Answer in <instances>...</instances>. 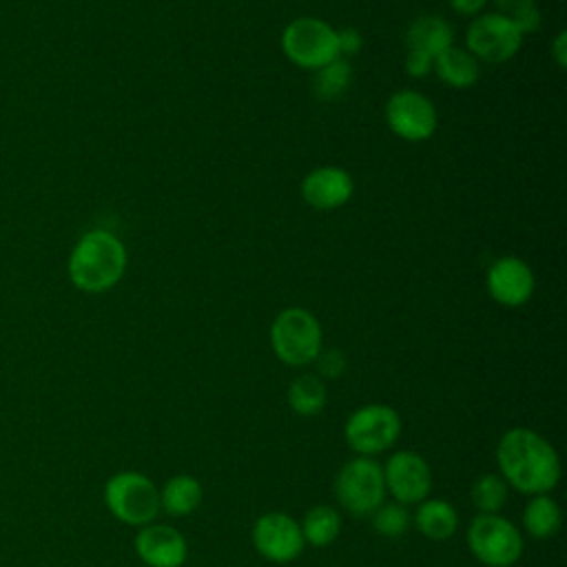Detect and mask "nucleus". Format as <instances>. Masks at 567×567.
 I'll use <instances>...</instances> for the list:
<instances>
[{"label":"nucleus","instance_id":"nucleus-1","mask_svg":"<svg viewBox=\"0 0 567 567\" xmlns=\"http://www.w3.org/2000/svg\"><path fill=\"white\" fill-rule=\"evenodd\" d=\"M496 465L503 481L525 496L549 494L563 476L556 447L529 427H509L501 434Z\"/></svg>","mask_w":567,"mask_h":567},{"label":"nucleus","instance_id":"nucleus-2","mask_svg":"<svg viewBox=\"0 0 567 567\" xmlns=\"http://www.w3.org/2000/svg\"><path fill=\"white\" fill-rule=\"evenodd\" d=\"M126 268V248L109 230L84 233L69 257V279L82 292H104L113 288Z\"/></svg>","mask_w":567,"mask_h":567},{"label":"nucleus","instance_id":"nucleus-3","mask_svg":"<svg viewBox=\"0 0 567 567\" xmlns=\"http://www.w3.org/2000/svg\"><path fill=\"white\" fill-rule=\"evenodd\" d=\"M270 346L277 359L290 368L315 363L317 354L323 350L321 323L306 308H286L270 326Z\"/></svg>","mask_w":567,"mask_h":567},{"label":"nucleus","instance_id":"nucleus-4","mask_svg":"<svg viewBox=\"0 0 567 567\" xmlns=\"http://www.w3.org/2000/svg\"><path fill=\"white\" fill-rule=\"evenodd\" d=\"M104 505L120 523L142 527L159 514V489L146 474L122 470L104 483Z\"/></svg>","mask_w":567,"mask_h":567},{"label":"nucleus","instance_id":"nucleus-5","mask_svg":"<svg viewBox=\"0 0 567 567\" xmlns=\"http://www.w3.org/2000/svg\"><path fill=\"white\" fill-rule=\"evenodd\" d=\"M383 467L372 456L346 461L334 476V496L339 507L350 516H370L385 501Z\"/></svg>","mask_w":567,"mask_h":567},{"label":"nucleus","instance_id":"nucleus-6","mask_svg":"<svg viewBox=\"0 0 567 567\" xmlns=\"http://www.w3.org/2000/svg\"><path fill=\"white\" fill-rule=\"evenodd\" d=\"M472 556L485 567H512L523 556V534L503 514H476L465 532Z\"/></svg>","mask_w":567,"mask_h":567},{"label":"nucleus","instance_id":"nucleus-7","mask_svg":"<svg viewBox=\"0 0 567 567\" xmlns=\"http://www.w3.org/2000/svg\"><path fill=\"white\" fill-rule=\"evenodd\" d=\"M401 416L388 403H368L357 408L343 425V439L357 456H377L396 445L401 436Z\"/></svg>","mask_w":567,"mask_h":567},{"label":"nucleus","instance_id":"nucleus-8","mask_svg":"<svg viewBox=\"0 0 567 567\" xmlns=\"http://www.w3.org/2000/svg\"><path fill=\"white\" fill-rule=\"evenodd\" d=\"M284 53L301 69H319L339 58L337 31L319 18H297L281 35Z\"/></svg>","mask_w":567,"mask_h":567},{"label":"nucleus","instance_id":"nucleus-9","mask_svg":"<svg viewBox=\"0 0 567 567\" xmlns=\"http://www.w3.org/2000/svg\"><path fill=\"white\" fill-rule=\"evenodd\" d=\"M250 540L261 558L277 563V565L297 560L306 549V540H303L299 520L286 512L261 514L252 523Z\"/></svg>","mask_w":567,"mask_h":567},{"label":"nucleus","instance_id":"nucleus-10","mask_svg":"<svg viewBox=\"0 0 567 567\" xmlns=\"http://www.w3.org/2000/svg\"><path fill=\"white\" fill-rule=\"evenodd\" d=\"M385 492L401 505H419L432 492V470L425 456L414 450L392 452L381 465Z\"/></svg>","mask_w":567,"mask_h":567},{"label":"nucleus","instance_id":"nucleus-11","mask_svg":"<svg viewBox=\"0 0 567 567\" xmlns=\"http://www.w3.org/2000/svg\"><path fill=\"white\" fill-rule=\"evenodd\" d=\"M520 42L523 33L498 11L481 13L467 29V49L483 62H507L520 49Z\"/></svg>","mask_w":567,"mask_h":567},{"label":"nucleus","instance_id":"nucleus-12","mask_svg":"<svg viewBox=\"0 0 567 567\" xmlns=\"http://www.w3.org/2000/svg\"><path fill=\"white\" fill-rule=\"evenodd\" d=\"M385 122L394 135L408 142H421L436 131V109L423 93L403 89L388 100Z\"/></svg>","mask_w":567,"mask_h":567},{"label":"nucleus","instance_id":"nucleus-13","mask_svg":"<svg viewBox=\"0 0 567 567\" xmlns=\"http://www.w3.org/2000/svg\"><path fill=\"white\" fill-rule=\"evenodd\" d=\"M133 547L146 567H182L188 558V543L184 534L166 523L153 520L137 527Z\"/></svg>","mask_w":567,"mask_h":567},{"label":"nucleus","instance_id":"nucleus-14","mask_svg":"<svg viewBox=\"0 0 567 567\" xmlns=\"http://www.w3.org/2000/svg\"><path fill=\"white\" fill-rule=\"evenodd\" d=\"M487 290L501 306H523L534 292V272L518 257H501L487 270Z\"/></svg>","mask_w":567,"mask_h":567},{"label":"nucleus","instance_id":"nucleus-15","mask_svg":"<svg viewBox=\"0 0 567 567\" xmlns=\"http://www.w3.org/2000/svg\"><path fill=\"white\" fill-rule=\"evenodd\" d=\"M352 177L339 166H319L310 171L301 182L303 199L319 210H332L343 206L352 197Z\"/></svg>","mask_w":567,"mask_h":567},{"label":"nucleus","instance_id":"nucleus-16","mask_svg":"<svg viewBox=\"0 0 567 567\" xmlns=\"http://www.w3.org/2000/svg\"><path fill=\"white\" fill-rule=\"evenodd\" d=\"M412 523L425 538L447 540L458 529V512L443 498H425L419 503Z\"/></svg>","mask_w":567,"mask_h":567},{"label":"nucleus","instance_id":"nucleus-17","mask_svg":"<svg viewBox=\"0 0 567 567\" xmlns=\"http://www.w3.org/2000/svg\"><path fill=\"white\" fill-rule=\"evenodd\" d=\"M204 498L202 483L190 474L171 476L159 489V509L173 518L193 514Z\"/></svg>","mask_w":567,"mask_h":567},{"label":"nucleus","instance_id":"nucleus-18","mask_svg":"<svg viewBox=\"0 0 567 567\" xmlns=\"http://www.w3.org/2000/svg\"><path fill=\"white\" fill-rule=\"evenodd\" d=\"M454 31L441 16H421L408 29V49L421 51L436 58L441 51L452 47Z\"/></svg>","mask_w":567,"mask_h":567},{"label":"nucleus","instance_id":"nucleus-19","mask_svg":"<svg viewBox=\"0 0 567 567\" xmlns=\"http://www.w3.org/2000/svg\"><path fill=\"white\" fill-rule=\"evenodd\" d=\"M563 527V509L549 494L529 496L523 509V529L536 538L547 540L554 538Z\"/></svg>","mask_w":567,"mask_h":567},{"label":"nucleus","instance_id":"nucleus-20","mask_svg":"<svg viewBox=\"0 0 567 567\" xmlns=\"http://www.w3.org/2000/svg\"><path fill=\"white\" fill-rule=\"evenodd\" d=\"M432 71H436V75L454 89H467L478 80L476 58L470 51L458 49L454 44L434 58Z\"/></svg>","mask_w":567,"mask_h":567},{"label":"nucleus","instance_id":"nucleus-21","mask_svg":"<svg viewBox=\"0 0 567 567\" xmlns=\"http://www.w3.org/2000/svg\"><path fill=\"white\" fill-rule=\"evenodd\" d=\"M328 390L319 374L303 372L288 385V405L299 416H315L326 408Z\"/></svg>","mask_w":567,"mask_h":567},{"label":"nucleus","instance_id":"nucleus-22","mask_svg":"<svg viewBox=\"0 0 567 567\" xmlns=\"http://www.w3.org/2000/svg\"><path fill=\"white\" fill-rule=\"evenodd\" d=\"M301 534L306 545L312 547H328L337 540L341 532V514L332 505H315L301 518Z\"/></svg>","mask_w":567,"mask_h":567},{"label":"nucleus","instance_id":"nucleus-23","mask_svg":"<svg viewBox=\"0 0 567 567\" xmlns=\"http://www.w3.org/2000/svg\"><path fill=\"white\" fill-rule=\"evenodd\" d=\"M509 496V485L503 481L498 472H485L474 478L470 487L472 505L478 514H501Z\"/></svg>","mask_w":567,"mask_h":567},{"label":"nucleus","instance_id":"nucleus-24","mask_svg":"<svg viewBox=\"0 0 567 567\" xmlns=\"http://www.w3.org/2000/svg\"><path fill=\"white\" fill-rule=\"evenodd\" d=\"M352 66L346 58H334L328 64L319 66L312 80V91L319 100H337L350 86Z\"/></svg>","mask_w":567,"mask_h":567},{"label":"nucleus","instance_id":"nucleus-25","mask_svg":"<svg viewBox=\"0 0 567 567\" xmlns=\"http://www.w3.org/2000/svg\"><path fill=\"white\" fill-rule=\"evenodd\" d=\"M372 527L383 538H399L408 532L412 516L408 512V505H401L396 501H383L372 514Z\"/></svg>","mask_w":567,"mask_h":567},{"label":"nucleus","instance_id":"nucleus-26","mask_svg":"<svg viewBox=\"0 0 567 567\" xmlns=\"http://www.w3.org/2000/svg\"><path fill=\"white\" fill-rule=\"evenodd\" d=\"M494 4L498 13L509 18L523 35L540 27V11L534 0H494Z\"/></svg>","mask_w":567,"mask_h":567},{"label":"nucleus","instance_id":"nucleus-27","mask_svg":"<svg viewBox=\"0 0 567 567\" xmlns=\"http://www.w3.org/2000/svg\"><path fill=\"white\" fill-rule=\"evenodd\" d=\"M315 363H317V374H319L321 379H337V377H341L343 370H346V357H343L341 350H334V348L321 350V352L317 354Z\"/></svg>","mask_w":567,"mask_h":567},{"label":"nucleus","instance_id":"nucleus-28","mask_svg":"<svg viewBox=\"0 0 567 567\" xmlns=\"http://www.w3.org/2000/svg\"><path fill=\"white\" fill-rule=\"evenodd\" d=\"M361 44H363V38H361V33H359L357 29L346 27V29H339V31H337V51H339V58L359 53V51H361Z\"/></svg>","mask_w":567,"mask_h":567},{"label":"nucleus","instance_id":"nucleus-29","mask_svg":"<svg viewBox=\"0 0 567 567\" xmlns=\"http://www.w3.org/2000/svg\"><path fill=\"white\" fill-rule=\"evenodd\" d=\"M434 66V58L421 53V51H412L408 49V58H405V71L414 78H421V75H427Z\"/></svg>","mask_w":567,"mask_h":567},{"label":"nucleus","instance_id":"nucleus-30","mask_svg":"<svg viewBox=\"0 0 567 567\" xmlns=\"http://www.w3.org/2000/svg\"><path fill=\"white\" fill-rule=\"evenodd\" d=\"M485 2H487V0H450L452 9L458 11V13H463V16H474V13H478V11L485 7Z\"/></svg>","mask_w":567,"mask_h":567},{"label":"nucleus","instance_id":"nucleus-31","mask_svg":"<svg viewBox=\"0 0 567 567\" xmlns=\"http://www.w3.org/2000/svg\"><path fill=\"white\" fill-rule=\"evenodd\" d=\"M554 55H556V62L560 66H565V33H558V38L554 42Z\"/></svg>","mask_w":567,"mask_h":567}]
</instances>
